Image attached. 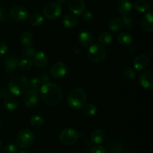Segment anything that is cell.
I'll return each mask as SVG.
<instances>
[{"label": "cell", "mask_w": 153, "mask_h": 153, "mask_svg": "<svg viewBox=\"0 0 153 153\" xmlns=\"http://www.w3.org/2000/svg\"><path fill=\"white\" fill-rule=\"evenodd\" d=\"M40 96L46 104L55 106L61 102L63 93L61 88L58 85L52 82H47L40 87Z\"/></svg>", "instance_id": "1"}, {"label": "cell", "mask_w": 153, "mask_h": 153, "mask_svg": "<svg viewBox=\"0 0 153 153\" xmlns=\"http://www.w3.org/2000/svg\"><path fill=\"white\" fill-rule=\"evenodd\" d=\"M28 87V80L24 75L16 74L12 76L8 82V89L10 94L20 95L27 91Z\"/></svg>", "instance_id": "2"}, {"label": "cell", "mask_w": 153, "mask_h": 153, "mask_svg": "<svg viewBox=\"0 0 153 153\" xmlns=\"http://www.w3.org/2000/svg\"><path fill=\"white\" fill-rule=\"evenodd\" d=\"M86 102V93L81 88H73L67 96V103L69 106L74 109H82L85 106Z\"/></svg>", "instance_id": "3"}, {"label": "cell", "mask_w": 153, "mask_h": 153, "mask_svg": "<svg viewBox=\"0 0 153 153\" xmlns=\"http://www.w3.org/2000/svg\"><path fill=\"white\" fill-rule=\"evenodd\" d=\"M88 56L94 63L102 62L106 57V50L102 45L99 44H91L88 51Z\"/></svg>", "instance_id": "4"}, {"label": "cell", "mask_w": 153, "mask_h": 153, "mask_svg": "<svg viewBox=\"0 0 153 153\" xmlns=\"http://www.w3.org/2000/svg\"><path fill=\"white\" fill-rule=\"evenodd\" d=\"M34 141V133L30 129L24 128L19 132L16 138L17 144L22 148H29Z\"/></svg>", "instance_id": "5"}, {"label": "cell", "mask_w": 153, "mask_h": 153, "mask_svg": "<svg viewBox=\"0 0 153 153\" xmlns=\"http://www.w3.org/2000/svg\"><path fill=\"white\" fill-rule=\"evenodd\" d=\"M79 138V134L73 128L64 129L59 135V140L63 144L70 146L76 143Z\"/></svg>", "instance_id": "6"}, {"label": "cell", "mask_w": 153, "mask_h": 153, "mask_svg": "<svg viewBox=\"0 0 153 153\" xmlns=\"http://www.w3.org/2000/svg\"><path fill=\"white\" fill-rule=\"evenodd\" d=\"M43 13L47 19L56 20L62 14V8L58 3L49 2L43 7Z\"/></svg>", "instance_id": "7"}, {"label": "cell", "mask_w": 153, "mask_h": 153, "mask_svg": "<svg viewBox=\"0 0 153 153\" xmlns=\"http://www.w3.org/2000/svg\"><path fill=\"white\" fill-rule=\"evenodd\" d=\"M10 17L15 22H22L28 19V12L22 6H14L10 10Z\"/></svg>", "instance_id": "8"}, {"label": "cell", "mask_w": 153, "mask_h": 153, "mask_svg": "<svg viewBox=\"0 0 153 153\" xmlns=\"http://www.w3.org/2000/svg\"><path fill=\"white\" fill-rule=\"evenodd\" d=\"M40 101V94L37 91L29 90L26 92L23 97V103L27 107H35Z\"/></svg>", "instance_id": "9"}, {"label": "cell", "mask_w": 153, "mask_h": 153, "mask_svg": "<svg viewBox=\"0 0 153 153\" xmlns=\"http://www.w3.org/2000/svg\"><path fill=\"white\" fill-rule=\"evenodd\" d=\"M51 75L55 79H61L64 77L67 72V66L62 62L55 63L51 68Z\"/></svg>", "instance_id": "10"}, {"label": "cell", "mask_w": 153, "mask_h": 153, "mask_svg": "<svg viewBox=\"0 0 153 153\" xmlns=\"http://www.w3.org/2000/svg\"><path fill=\"white\" fill-rule=\"evenodd\" d=\"M85 2L84 0H69L68 8L75 15H80L85 10Z\"/></svg>", "instance_id": "11"}, {"label": "cell", "mask_w": 153, "mask_h": 153, "mask_svg": "<svg viewBox=\"0 0 153 153\" xmlns=\"http://www.w3.org/2000/svg\"><path fill=\"white\" fill-rule=\"evenodd\" d=\"M139 82L140 86L146 89H152L153 75L151 71H143L139 76Z\"/></svg>", "instance_id": "12"}, {"label": "cell", "mask_w": 153, "mask_h": 153, "mask_svg": "<svg viewBox=\"0 0 153 153\" xmlns=\"http://www.w3.org/2000/svg\"><path fill=\"white\" fill-rule=\"evenodd\" d=\"M19 59L16 55L10 54L8 56L6 57L4 64H5V71L7 74L10 75L14 72L15 69L17 68Z\"/></svg>", "instance_id": "13"}, {"label": "cell", "mask_w": 153, "mask_h": 153, "mask_svg": "<svg viewBox=\"0 0 153 153\" xmlns=\"http://www.w3.org/2000/svg\"><path fill=\"white\" fill-rule=\"evenodd\" d=\"M149 63V58L145 54H139L133 61V66L137 70H143Z\"/></svg>", "instance_id": "14"}, {"label": "cell", "mask_w": 153, "mask_h": 153, "mask_svg": "<svg viewBox=\"0 0 153 153\" xmlns=\"http://www.w3.org/2000/svg\"><path fill=\"white\" fill-rule=\"evenodd\" d=\"M142 28L146 32H153V14L152 11L147 12L143 16L141 20Z\"/></svg>", "instance_id": "15"}, {"label": "cell", "mask_w": 153, "mask_h": 153, "mask_svg": "<svg viewBox=\"0 0 153 153\" xmlns=\"http://www.w3.org/2000/svg\"><path fill=\"white\" fill-rule=\"evenodd\" d=\"M117 9L123 16H127L131 13L132 5L129 0H119L117 4Z\"/></svg>", "instance_id": "16"}, {"label": "cell", "mask_w": 153, "mask_h": 153, "mask_svg": "<svg viewBox=\"0 0 153 153\" xmlns=\"http://www.w3.org/2000/svg\"><path fill=\"white\" fill-rule=\"evenodd\" d=\"M33 62L34 64L38 68H44L46 67L48 63V57L46 54L43 51H39L36 52L33 57Z\"/></svg>", "instance_id": "17"}, {"label": "cell", "mask_w": 153, "mask_h": 153, "mask_svg": "<svg viewBox=\"0 0 153 153\" xmlns=\"http://www.w3.org/2000/svg\"><path fill=\"white\" fill-rule=\"evenodd\" d=\"M78 40L84 46H89L94 41V36L89 31H82L79 33Z\"/></svg>", "instance_id": "18"}, {"label": "cell", "mask_w": 153, "mask_h": 153, "mask_svg": "<svg viewBox=\"0 0 153 153\" xmlns=\"http://www.w3.org/2000/svg\"><path fill=\"white\" fill-rule=\"evenodd\" d=\"M123 147L122 142L118 140H113L108 144V153H123Z\"/></svg>", "instance_id": "19"}, {"label": "cell", "mask_w": 153, "mask_h": 153, "mask_svg": "<svg viewBox=\"0 0 153 153\" xmlns=\"http://www.w3.org/2000/svg\"><path fill=\"white\" fill-rule=\"evenodd\" d=\"M105 138V134L101 129H95L91 134V140L96 144H100L104 141Z\"/></svg>", "instance_id": "20"}, {"label": "cell", "mask_w": 153, "mask_h": 153, "mask_svg": "<svg viewBox=\"0 0 153 153\" xmlns=\"http://www.w3.org/2000/svg\"><path fill=\"white\" fill-rule=\"evenodd\" d=\"M117 41L121 46H128L129 45H131V42H132V37L128 32H123L118 34Z\"/></svg>", "instance_id": "21"}, {"label": "cell", "mask_w": 153, "mask_h": 153, "mask_svg": "<svg viewBox=\"0 0 153 153\" xmlns=\"http://www.w3.org/2000/svg\"><path fill=\"white\" fill-rule=\"evenodd\" d=\"M4 105L6 107V109H7L8 110H14L15 109H16L18 106L17 99L13 94H10V95L4 98Z\"/></svg>", "instance_id": "22"}, {"label": "cell", "mask_w": 153, "mask_h": 153, "mask_svg": "<svg viewBox=\"0 0 153 153\" xmlns=\"http://www.w3.org/2000/svg\"><path fill=\"white\" fill-rule=\"evenodd\" d=\"M78 18L76 15L73 14H67L63 19V25L66 28H73L77 24Z\"/></svg>", "instance_id": "23"}, {"label": "cell", "mask_w": 153, "mask_h": 153, "mask_svg": "<svg viewBox=\"0 0 153 153\" xmlns=\"http://www.w3.org/2000/svg\"><path fill=\"white\" fill-rule=\"evenodd\" d=\"M134 7L135 10L140 13H144V12L148 11L150 8L149 2L146 0H137L134 2Z\"/></svg>", "instance_id": "24"}, {"label": "cell", "mask_w": 153, "mask_h": 153, "mask_svg": "<svg viewBox=\"0 0 153 153\" xmlns=\"http://www.w3.org/2000/svg\"><path fill=\"white\" fill-rule=\"evenodd\" d=\"M19 40H20V43L25 47H26V46H31V44L34 42V37H33L31 33L26 32H23L22 34H21Z\"/></svg>", "instance_id": "25"}, {"label": "cell", "mask_w": 153, "mask_h": 153, "mask_svg": "<svg viewBox=\"0 0 153 153\" xmlns=\"http://www.w3.org/2000/svg\"><path fill=\"white\" fill-rule=\"evenodd\" d=\"M43 22H44V17L40 14H34L29 17V23L34 26H38L43 24Z\"/></svg>", "instance_id": "26"}, {"label": "cell", "mask_w": 153, "mask_h": 153, "mask_svg": "<svg viewBox=\"0 0 153 153\" xmlns=\"http://www.w3.org/2000/svg\"><path fill=\"white\" fill-rule=\"evenodd\" d=\"M99 41L102 44L108 45L110 44L113 41V36L110 32H103L99 36Z\"/></svg>", "instance_id": "27"}, {"label": "cell", "mask_w": 153, "mask_h": 153, "mask_svg": "<svg viewBox=\"0 0 153 153\" xmlns=\"http://www.w3.org/2000/svg\"><path fill=\"white\" fill-rule=\"evenodd\" d=\"M31 67H32V62H31V60L25 58H22L20 61H19L17 64V68L19 70H23V71L30 70Z\"/></svg>", "instance_id": "28"}, {"label": "cell", "mask_w": 153, "mask_h": 153, "mask_svg": "<svg viewBox=\"0 0 153 153\" xmlns=\"http://www.w3.org/2000/svg\"><path fill=\"white\" fill-rule=\"evenodd\" d=\"M108 27L109 29L111 30V31H119V30H120L123 27L122 20H121L120 18H114V19H112L109 22Z\"/></svg>", "instance_id": "29"}, {"label": "cell", "mask_w": 153, "mask_h": 153, "mask_svg": "<svg viewBox=\"0 0 153 153\" xmlns=\"http://www.w3.org/2000/svg\"><path fill=\"white\" fill-rule=\"evenodd\" d=\"M84 112L86 115L89 116H93L97 114V108L94 104H85V106H84Z\"/></svg>", "instance_id": "30"}, {"label": "cell", "mask_w": 153, "mask_h": 153, "mask_svg": "<svg viewBox=\"0 0 153 153\" xmlns=\"http://www.w3.org/2000/svg\"><path fill=\"white\" fill-rule=\"evenodd\" d=\"M35 52L36 50L33 46H26V47H25V49H23V50L22 51V55L23 56L24 58L31 59V58H33Z\"/></svg>", "instance_id": "31"}, {"label": "cell", "mask_w": 153, "mask_h": 153, "mask_svg": "<svg viewBox=\"0 0 153 153\" xmlns=\"http://www.w3.org/2000/svg\"><path fill=\"white\" fill-rule=\"evenodd\" d=\"M43 118L40 116H34L30 119V124L35 128H40L43 124Z\"/></svg>", "instance_id": "32"}, {"label": "cell", "mask_w": 153, "mask_h": 153, "mask_svg": "<svg viewBox=\"0 0 153 153\" xmlns=\"http://www.w3.org/2000/svg\"><path fill=\"white\" fill-rule=\"evenodd\" d=\"M41 81L39 79V77H34L30 80L28 82V85L31 87V90H34V91H37L41 87Z\"/></svg>", "instance_id": "33"}, {"label": "cell", "mask_w": 153, "mask_h": 153, "mask_svg": "<svg viewBox=\"0 0 153 153\" xmlns=\"http://www.w3.org/2000/svg\"><path fill=\"white\" fill-rule=\"evenodd\" d=\"M123 75L126 79L128 80H133L137 76L134 69L131 68H126L124 69L123 71Z\"/></svg>", "instance_id": "34"}, {"label": "cell", "mask_w": 153, "mask_h": 153, "mask_svg": "<svg viewBox=\"0 0 153 153\" xmlns=\"http://www.w3.org/2000/svg\"><path fill=\"white\" fill-rule=\"evenodd\" d=\"M121 20H122L123 22V26L128 28V29H131L134 26V21L129 16H123L122 18H121Z\"/></svg>", "instance_id": "35"}, {"label": "cell", "mask_w": 153, "mask_h": 153, "mask_svg": "<svg viewBox=\"0 0 153 153\" xmlns=\"http://www.w3.org/2000/svg\"><path fill=\"white\" fill-rule=\"evenodd\" d=\"M18 148L15 144H7L3 148L2 153H17Z\"/></svg>", "instance_id": "36"}, {"label": "cell", "mask_w": 153, "mask_h": 153, "mask_svg": "<svg viewBox=\"0 0 153 153\" xmlns=\"http://www.w3.org/2000/svg\"><path fill=\"white\" fill-rule=\"evenodd\" d=\"M89 153H106V151L102 146H94L90 149Z\"/></svg>", "instance_id": "37"}, {"label": "cell", "mask_w": 153, "mask_h": 153, "mask_svg": "<svg viewBox=\"0 0 153 153\" xmlns=\"http://www.w3.org/2000/svg\"><path fill=\"white\" fill-rule=\"evenodd\" d=\"M82 18L86 22H91L93 19H94V14L91 11L89 10H86L82 13Z\"/></svg>", "instance_id": "38"}, {"label": "cell", "mask_w": 153, "mask_h": 153, "mask_svg": "<svg viewBox=\"0 0 153 153\" xmlns=\"http://www.w3.org/2000/svg\"><path fill=\"white\" fill-rule=\"evenodd\" d=\"M8 17L9 14L7 10H6V9H4V8L0 7V21L4 22V21L8 19Z\"/></svg>", "instance_id": "39"}, {"label": "cell", "mask_w": 153, "mask_h": 153, "mask_svg": "<svg viewBox=\"0 0 153 153\" xmlns=\"http://www.w3.org/2000/svg\"><path fill=\"white\" fill-rule=\"evenodd\" d=\"M8 50V46L4 42L0 41V56L4 55Z\"/></svg>", "instance_id": "40"}, {"label": "cell", "mask_w": 153, "mask_h": 153, "mask_svg": "<svg viewBox=\"0 0 153 153\" xmlns=\"http://www.w3.org/2000/svg\"><path fill=\"white\" fill-rule=\"evenodd\" d=\"M39 79L40 80L42 83L45 84V83H47V82H49V75L47 74H45V73H41L40 74V77Z\"/></svg>", "instance_id": "41"}, {"label": "cell", "mask_w": 153, "mask_h": 153, "mask_svg": "<svg viewBox=\"0 0 153 153\" xmlns=\"http://www.w3.org/2000/svg\"><path fill=\"white\" fill-rule=\"evenodd\" d=\"M10 92L7 88H4L0 91V96L2 98H6L7 96L10 95Z\"/></svg>", "instance_id": "42"}, {"label": "cell", "mask_w": 153, "mask_h": 153, "mask_svg": "<svg viewBox=\"0 0 153 153\" xmlns=\"http://www.w3.org/2000/svg\"><path fill=\"white\" fill-rule=\"evenodd\" d=\"M129 48H128V50H129L131 52H134V50H135V47H134V46H131V45H129Z\"/></svg>", "instance_id": "43"}, {"label": "cell", "mask_w": 153, "mask_h": 153, "mask_svg": "<svg viewBox=\"0 0 153 153\" xmlns=\"http://www.w3.org/2000/svg\"><path fill=\"white\" fill-rule=\"evenodd\" d=\"M57 1H58L59 4H64L67 2V0H57Z\"/></svg>", "instance_id": "44"}, {"label": "cell", "mask_w": 153, "mask_h": 153, "mask_svg": "<svg viewBox=\"0 0 153 153\" xmlns=\"http://www.w3.org/2000/svg\"><path fill=\"white\" fill-rule=\"evenodd\" d=\"M19 153H29L28 151H25V150H22V151L19 152Z\"/></svg>", "instance_id": "45"}, {"label": "cell", "mask_w": 153, "mask_h": 153, "mask_svg": "<svg viewBox=\"0 0 153 153\" xmlns=\"http://www.w3.org/2000/svg\"><path fill=\"white\" fill-rule=\"evenodd\" d=\"M1 142L0 141V150H1Z\"/></svg>", "instance_id": "46"}, {"label": "cell", "mask_w": 153, "mask_h": 153, "mask_svg": "<svg viewBox=\"0 0 153 153\" xmlns=\"http://www.w3.org/2000/svg\"><path fill=\"white\" fill-rule=\"evenodd\" d=\"M0 129H1V123H0Z\"/></svg>", "instance_id": "47"}]
</instances>
